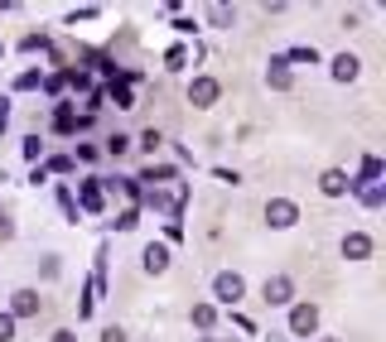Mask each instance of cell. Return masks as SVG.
Here are the masks:
<instances>
[{"label":"cell","mask_w":386,"mask_h":342,"mask_svg":"<svg viewBox=\"0 0 386 342\" xmlns=\"http://www.w3.org/2000/svg\"><path fill=\"white\" fill-rule=\"evenodd\" d=\"M295 217H300V208H295V203H285V198L266 203V222H271V227H295Z\"/></svg>","instance_id":"6da1fadb"},{"label":"cell","mask_w":386,"mask_h":342,"mask_svg":"<svg viewBox=\"0 0 386 342\" xmlns=\"http://www.w3.org/2000/svg\"><path fill=\"white\" fill-rule=\"evenodd\" d=\"M290 294H295L290 275H276V280H266V299H271V304H290Z\"/></svg>","instance_id":"7a4b0ae2"},{"label":"cell","mask_w":386,"mask_h":342,"mask_svg":"<svg viewBox=\"0 0 386 342\" xmlns=\"http://www.w3.org/2000/svg\"><path fill=\"white\" fill-rule=\"evenodd\" d=\"M314 323H319V309H314V304H300L295 318H290V328H295V333H314Z\"/></svg>","instance_id":"3957f363"},{"label":"cell","mask_w":386,"mask_h":342,"mask_svg":"<svg viewBox=\"0 0 386 342\" xmlns=\"http://www.w3.org/2000/svg\"><path fill=\"white\" fill-rule=\"evenodd\" d=\"M242 275H218V299H242Z\"/></svg>","instance_id":"277c9868"},{"label":"cell","mask_w":386,"mask_h":342,"mask_svg":"<svg viewBox=\"0 0 386 342\" xmlns=\"http://www.w3.org/2000/svg\"><path fill=\"white\" fill-rule=\"evenodd\" d=\"M367 251H372V241L362 237V232H353V237L343 241V256H353V261H362V256H367Z\"/></svg>","instance_id":"5b68a950"},{"label":"cell","mask_w":386,"mask_h":342,"mask_svg":"<svg viewBox=\"0 0 386 342\" xmlns=\"http://www.w3.org/2000/svg\"><path fill=\"white\" fill-rule=\"evenodd\" d=\"M15 314H20V318L39 314V294H34V290H20V294H15Z\"/></svg>","instance_id":"8992f818"},{"label":"cell","mask_w":386,"mask_h":342,"mask_svg":"<svg viewBox=\"0 0 386 342\" xmlns=\"http://www.w3.org/2000/svg\"><path fill=\"white\" fill-rule=\"evenodd\" d=\"M189 97H193V102H198V106H208V102H213V97H218V82L198 78V82H193V92H189Z\"/></svg>","instance_id":"52a82bcc"},{"label":"cell","mask_w":386,"mask_h":342,"mask_svg":"<svg viewBox=\"0 0 386 342\" xmlns=\"http://www.w3.org/2000/svg\"><path fill=\"white\" fill-rule=\"evenodd\" d=\"M165 265H169L165 246H150V251H145V270H165Z\"/></svg>","instance_id":"ba28073f"},{"label":"cell","mask_w":386,"mask_h":342,"mask_svg":"<svg viewBox=\"0 0 386 342\" xmlns=\"http://www.w3.org/2000/svg\"><path fill=\"white\" fill-rule=\"evenodd\" d=\"M333 78H358V58H348V53H343V58H338V63H333Z\"/></svg>","instance_id":"9c48e42d"},{"label":"cell","mask_w":386,"mask_h":342,"mask_svg":"<svg viewBox=\"0 0 386 342\" xmlns=\"http://www.w3.org/2000/svg\"><path fill=\"white\" fill-rule=\"evenodd\" d=\"M343 188H348V179H343L338 169H333V174H324V193H343Z\"/></svg>","instance_id":"30bf717a"},{"label":"cell","mask_w":386,"mask_h":342,"mask_svg":"<svg viewBox=\"0 0 386 342\" xmlns=\"http://www.w3.org/2000/svg\"><path fill=\"white\" fill-rule=\"evenodd\" d=\"M10 333H15V318H10V314H0V342L10 338Z\"/></svg>","instance_id":"8fae6325"},{"label":"cell","mask_w":386,"mask_h":342,"mask_svg":"<svg viewBox=\"0 0 386 342\" xmlns=\"http://www.w3.org/2000/svg\"><path fill=\"white\" fill-rule=\"evenodd\" d=\"M102 342H126V333H121V328H107V338Z\"/></svg>","instance_id":"7c38bea8"},{"label":"cell","mask_w":386,"mask_h":342,"mask_svg":"<svg viewBox=\"0 0 386 342\" xmlns=\"http://www.w3.org/2000/svg\"><path fill=\"white\" fill-rule=\"evenodd\" d=\"M54 342H73V333H54Z\"/></svg>","instance_id":"4fadbf2b"}]
</instances>
